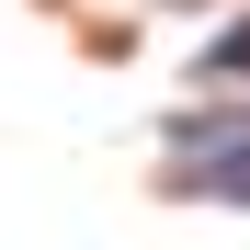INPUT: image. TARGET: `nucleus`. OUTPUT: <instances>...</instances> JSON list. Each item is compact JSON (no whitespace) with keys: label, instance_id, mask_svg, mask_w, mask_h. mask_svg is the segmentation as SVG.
<instances>
[{"label":"nucleus","instance_id":"obj_1","mask_svg":"<svg viewBox=\"0 0 250 250\" xmlns=\"http://www.w3.org/2000/svg\"><path fill=\"white\" fill-rule=\"evenodd\" d=\"M171 182H182V193H216V205H250V137H228L216 159H182Z\"/></svg>","mask_w":250,"mask_h":250},{"label":"nucleus","instance_id":"obj_2","mask_svg":"<svg viewBox=\"0 0 250 250\" xmlns=\"http://www.w3.org/2000/svg\"><path fill=\"white\" fill-rule=\"evenodd\" d=\"M239 68H250V23H239L228 46H216V80H239Z\"/></svg>","mask_w":250,"mask_h":250}]
</instances>
